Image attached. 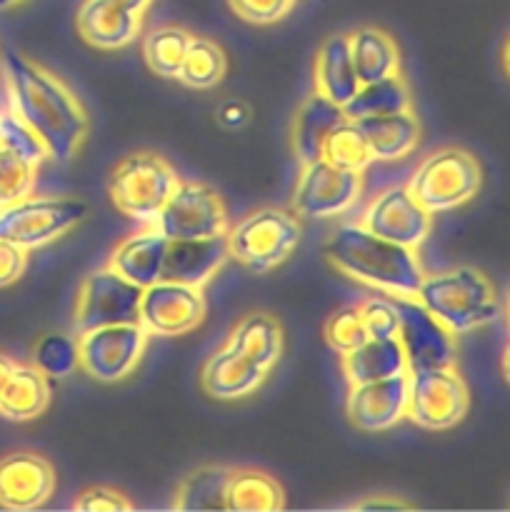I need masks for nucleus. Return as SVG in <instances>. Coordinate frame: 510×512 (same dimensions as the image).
<instances>
[{
	"mask_svg": "<svg viewBox=\"0 0 510 512\" xmlns=\"http://www.w3.org/2000/svg\"><path fill=\"white\" fill-rule=\"evenodd\" d=\"M5 78L13 110L43 140L58 163H68L88 135V115L68 85L35 60L5 53Z\"/></svg>",
	"mask_w": 510,
	"mask_h": 512,
	"instance_id": "f257e3e1",
	"label": "nucleus"
},
{
	"mask_svg": "<svg viewBox=\"0 0 510 512\" xmlns=\"http://www.w3.org/2000/svg\"><path fill=\"white\" fill-rule=\"evenodd\" d=\"M325 255L343 273L400 298H415L425 278L413 250L390 243L363 225L335 230L325 243Z\"/></svg>",
	"mask_w": 510,
	"mask_h": 512,
	"instance_id": "f03ea898",
	"label": "nucleus"
},
{
	"mask_svg": "<svg viewBox=\"0 0 510 512\" xmlns=\"http://www.w3.org/2000/svg\"><path fill=\"white\" fill-rule=\"evenodd\" d=\"M415 300L453 335L470 333L500 318L498 290L475 268H455L423 278Z\"/></svg>",
	"mask_w": 510,
	"mask_h": 512,
	"instance_id": "7ed1b4c3",
	"label": "nucleus"
},
{
	"mask_svg": "<svg viewBox=\"0 0 510 512\" xmlns=\"http://www.w3.org/2000/svg\"><path fill=\"white\" fill-rule=\"evenodd\" d=\"M228 255L253 273H268L300 243L298 215L283 208H263L228 228Z\"/></svg>",
	"mask_w": 510,
	"mask_h": 512,
	"instance_id": "20e7f679",
	"label": "nucleus"
},
{
	"mask_svg": "<svg viewBox=\"0 0 510 512\" xmlns=\"http://www.w3.org/2000/svg\"><path fill=\"white\" fill-rule=\"evenodd\" d=\"M178 173L168 160L155 153H133L120 160L110 175V200L123 215L133 220L158 218L160 208L178 185Z\"/></svg>",
	"mask_w": 510,
	"mask_h": 512,
	"instance_id": "39448f33",
	"label": "nucleus"
},
{
	"mask_svg": "<svg viewBox=\"0 0 510 512\" xmlns=\"http://www.w3.org/2000/svg\"><path fill=\"white\" fill-rule=\"evenodd\" d=\"M480 188V165L468 150L440 148L418 165L408 190L428 213H445L468 203Z\"/></svg>",
	"mask_w": 510,
	"mask_h": 512,
	"instance_id": "423d86ee",
	"label": "nucleus"
},
{
	"mask_svg": "<svg viewBox=\"0 0 510 512\" xmlns=\"http://www.w3.org/2000/svg\"><path fill=\"white\" fill-rule=\"evenodd\" d=\"M85 218V205L68 198H25L0 208V240L35 250L53 243Z\"/></svg>",
	"mask_w": 510,
	"mask_h": 512,
	"instance_id": "0eeeda50",
	"label": "nucleus"
},
{
	"mask_svg": "<svg viewBox=\"0 0 510 512\" xmlns=\"http://www.w3.org/2000/svg\"><path fill=\"white\" fill-rule=\"evenodd\" d=\"M468 388L453 368L408 373L405 418L425 430H450L468 413Z\"/></svg>",
	"mask_w": 510,
	"mask_h": 512,
	"instance_id": "6e6552de",
	"label": "nucleus"
},
{
	"mask_svg": "<svg viewBox=\"0 0 510 512\" xmlns=\"http://www.w3.org/2000/svg\"><path fill=\"white\" fill-rule=\"evenodd\" d=\"M78 365L100 383H118L133 373L148 345V330L140 323L103 325L85 330L75 340Z\"/></svg>",
	"mask_w": 510,
	"mask_h": 512,
	"instance_id": "1a4fd4ad",
	"label": "nucleus"
},
{
	"mask_svg": "<svg viewBox=\"0 0 510 512\" xmlns=\"http://www.w3.org/2000/svg\"><path fill=\"white\" fill-rule=\"evenodd\" d=\"M155 230L168 240H193L208 235L228 233V213L210 185L178 183L158 218L153 220Z\"/></svg>",
	"mask_w": 510,
	"mask_h": 512,
	"instance_id": "9d476101",
	"label": "nucleus"
},
{
	"mask_svg": "<svg viewBox=\"0 0 510 512\" xmlns=\"http://www.w3.org/2000/svg\"><path fill=\"white\" fill-rule=\"evenodd\" d=\"M143 288L125 280L113 268L95 270L83 280L75 300V335L103 325L138 323V308Z\"/></svg>",
	"mask_w": 510,
	"mask_h": 512,
	"instance_id": "9b49d317",
	"label": "nucleus"
},
{
	"mask_svg": "<svg viewBox=\"0 0 510 512\" xmlns=\"http://www.w3.org/2000/svg\"><path fill=\"white\" fill-rule=\"evenodd\" d=\"M390 298L398 308V340L403 345L408 373L430 368H453V333L415 298H400V295H390Z\"/></svg>",
	"mask_w": 510,
	"mask_h": 512,
	"instance_id": "f8f14e48",
	"label": "nucleus"
},
{
	"mask_svg": "<svg viewBox=\"0 0 510 512\" xmlns=\"http://www.w3.org/2000/svg\"><path fill=\"white\" fill-rule=\"evenodd\" d=\"M203 318L205 298L195 285L158 280L143 288L138 323L148 335H185L198 328Z\"/></svg>",
	"mask_w": 510,
	"mask_h": 512,
	"instance_id": "ddd939ff",
	"label": "nucleus"
},
{
	"mask_svg": "<svg viewBox=\"0 0 510 512\" xmlns=\"http://www.w3.org/2000/svg\"><path fill=\"white\" fill-rule=\"evenodd\" d=\"M360 190H363V173L340 170L320 158L303 165L293 195V208L295 213L308 218H330L348 210Z\"/></svg>",
	"mask_w": 510,
	"mask_h": 512,
	"instance_id": "4468645a",
	"label": "nucleus"
},
{
	"mask_svg": "<svg viewBox=\"0 0 510 512\" xmlns=\"http://www.w3.org/2000/svg\"><path fill=\"white\" fill-rule=\"evenodd\" d=\"M430 220L433 213H428L408 188H388L365 210L363 228L390 243L415 250L428 238Z\"/></svg>",
	"mask_w": 510,
	"mask_h": 512,
	"instance_id": "2eb2a0df",
	"label": "nucleus"
},
{
	"mask_svg": "<svg viewBox=\"0 0 510 512\" xmlns=\"http://www.w3.org/2000/svg\"><path fill=\"white\" fill-rule=\"evenodd\" d=\"M405 410H408V373L350 388L348 418L363 433L390 430L405 418Z\"/></svg>",
	"mask_w": 510,
	"mask_h": 512,
	"instance_id": "dca6fc26",
	"label": "nucleus"
},
{
	"mask_svg": "<svg viewBox=\"0 0 510 512\" xmlns=\"http://www.w3.org/2000/svg\"><path fill=\"white\" fill-rule=\"evenodd\" d=\"M55 493V470L35 453H10L0 458V508L35 510Z\"/></svg>",
	"mask_w": 510,
	"mask_h": 512,
	"instance_id": "f3484780",
	"label": "nucleus"
},
{
	"mask_svg": "<svg viewBox=\"0 0 510 512\" xmlns=\"http://www.w3.org/2000/svg\"><path fill=\"white\" fill-rule=\"evenodd\" d=\"M228 260V235H208L193 240H168L160 280L203 288Z\"/></svg>",
	"mask_w": 510,
	"mask_h": 512,
	"instance_id": "a211bd4d",
	"label": "nucleus"
},
{
	"mask_svg": "<svg viewBox=\"0 0 510 512\" xmlns=\"http://www.w3.org/2000/svg\"><path fill=\"white\" fill-rule=\"evenodd\" d=\"M140 18L143 15L123 8L113 0H85L78 10L75 25H78L80 38L88 45L100 50H115L125 48L138 38Z\"/></svg>",
	"mask_w": 510,
	"mask_h": 512,
	"instance_id": "6ab92c4d",
	"label": "nucleus"
},
{
	"mask_svg": "<svg viewBox=\"0 0 510 512\" xmlns=\"http://www.w3.org/2000/svg\"><path fill=\"white\" fill-rule=\"evenodd\" d=\"M265 380V370L250 363L240 353H235L230 345L220 348L208 358L200 373L205 393L218 400H238L260 388Z\"/></svg>",
	"mask_w": 510,
	"mask_h": 512,
	"instance_id": "aec40b11",
	"label": "nucleus"
},
{
	"mask_svg": "<svg viewBox=\"0 0 510 512\" xmlns=\"http://www.w3.org/2000/svg\"><path fill=\"white\" fill-rule=\"evenodd\" d=\"M168 250V238L158 230H143L138 235H130L128 240L113 250L110 268L123 275L125 280L135 283L138 288L158 283L163 258Z\"/></svg>",
	"mask_w": 510,
	"mask_h": 512,
	"instance_id": "412c9836",
	"label": "nucleus"
},
{
	"mask_svg": "<svg viewBox=\"0 0 510 512\" xmlns=\"http://www.w3.org/2000/svg\"><path fill=\"white\" fill-rule=\"evenodd\" d=\"M343 370L350 385H360L408 373V363L398 338H368L343 355Z\"/></svg>",
	"mask_w": 510,
	"mask_h": 512,
	"instance_id": "4be33fe9",
	"label": "nucleus"
},
{
	"mask_svg": "<svg viewBox=\"0 0 510 512\" xmlns=\"http://www.w3.org/2000/svg\"><path fill=\"white\" fill-rule=\"evenodd\" d=\"M358 88L360 83L353 60H350L348 35L328 38L323 48L318 50V58H315V93L343 108Z\"/></svg>",
	"mask_w": 510,
	"mask_h": 512,
	"instance_id": "5701e85b",
	"label": "nucleus"
},
{
	"mask_svg": "<svg viewBox=\"0 0 510 512\" xmlns=\"http://www.w3.org/2000/svg\"><path fill=\"white\" fill-rule=\"evenodd\" d=\"M355 123L368 140L373 158L378 160H398L413 153V148L418 145L420 125L410 110L373 115V118L355 120Z\"/></svg>",
	"mask_w": 510,
	"mask_h": 512,
	"instance_id": "b1692460",
	"label": "nucleus"
},
{
	"mask_svg": "<svg viewBox=\"0 0 510 512\" xmlns=\"http://www.w3.org/2000/svg\"><path fill=\"white\" fill-rule=\"evenodd\" d=\"M343 120L345 115L340 105L330 103L320 93L310 95L303 103V108L298 110L293 123V150L300 163L305 165L313 163V160H320L325 138Z\"/></svg>",
	"mask_w": 510,
	"mask_h": 512,
	"instance_id": "393cba45",
	"label": "nucleus"
},
{
	"mask_svg": "<svg viewBox=\"0 0 510 512\" xmlns=\"http://www.w3.org/2000/svg\"><path fill=\"white\" fill-rule=\"evenodd\" d=\"M50 405V378L35 365H15L0 390V415L8 420H33Z\"/></svg>",
	"mask_w": 510,
	"mask_h": 512,
	"instance_id": "a878e982",
	"label": "nucleus"
},
{
	"mask_svg": "<svg viewBox=\"0 0 510 512\" xmlns=\"http://www.w3.org/2000/svg\"><path fill=\"white\" fill-rule=\"evenodd\" d=\"M348 48L360 85L398 73V48H395L393 38L380 28H370V25L358 28L353 35H348Z\"/></svg>",
	"mask_w": 510,
	"mask_h": 512,
	"instance_id": "bb28decb",
	"label": "nucleus"
},
{
	"mask_svg": "<svg viewBox=\"0 0 510 512\" xmlns=\"http://www.w3.org/2000/svg\"><path fill=\"white\" fill-rule=\"evenodd\" d=\"M228 345L268 373L283 353V330L273 315L253 313L240 320L230 333Z\"/></svg>",
	"mask_w": 510,
	"mask_h": 512,
	"instance_id": "cd10ccee",
	"label": "nucleus"
},
{
	"mask_svg": "<svg viewBox=\"0 0 510 512\" xmlns=\"http://www.w3.org/2000/svg\"><path fill=\"white\" fill-rule=\"evenodd\" d=\"M285 508L283 488L263 470L233 468L225 488V510L275 512Z\"/></svg>",
	"mask_w": 510,
	"mask_h": 512,
	"instance_id": "c85d7f7f",
	"label": "nucleus"
},
{
	"mask_svg": "<svg viewBox=\"0 0 510 512\" xmlns=\"http://www.w3.org/2000/svg\"><path fill=\"white\" fill-rule=\"evenodd\" d=\"M400 110H410V93L398 73L383 80H373V83H363L355 90L353 98L343 105V115L348 120L400 113Z\"/></svg>",
	"mask_w": 510,
	"mask_h": 512,
	"instance_id": "c756f323",
	"label": "nucleus"
},
{
	"mask_svg": "<svg viewBox=\"0 0 510 512\" xmlns=\"http://www.w3.org/2000/svg\"><path fill=\"white\" fill-rule=\"evenodd\" d=\"M233 468L225 465H208L180 483L175 495V508L178 510H225V488Z\"/></svg>",
	"mask_w": 510,
	"mask_h": 512,
	"instance_id": "7c9ffc66",
	"label": "nucleus"
},
{
	"mask_svg": "<svg viewBox=\"0 0 510 512\" xmlns=\"http://www.w3.org/2000/svg\"><path fill=\"white\" fill-rule=\"evenodd\" d=\"M320 158H323L325 163L335 165V168L353 170V173H363V170L375 160L373 153H370L368 140L360 133L358 123L348 118L330 130L328 138H325L323 143Z\"/></svg>",
	"mask_w": 510,
	"mask_h": 512,
	"instance_id": "2f4dec72",
	"label": "nucleus"
},
{
	"mask_svg": "<svg viewBox=\"0 0 510 512\" xmlns=\"http://www.w3.org/2000/svg\"><path fill=\"white\" fill-rule=\"evenodd\" d=\"M190 40H193V35L180 25H160V28L150 30L143 43L145 63L153 73L163 75V78H178L180 63H183Z\"/></svg>",
	"mask_w": 510,
	"mask_h": 512,
	"instance_id": "473e14b6",
	"label": "nucleus"
},
{
	"mask_svg": "<svg viewBox=\"0 0 510 512\" xmlns=\"http://www.w3.org/2000/svg\"><path fill=\"white\" fill-rule=\"evenodd\" d=\"M225 68H228V60L218 43L208 38H193L185 50L183 63H180L178 78L188 88H215L223 80Z\"/></svg>",
	"mask_w": 510,
	"mask_h": 512,
	"instance_id": "72a5a7b5",
	"label": "nucleus"
},
{
	"mask_svg": "<svg viewBox=\"0 0 510 512\" xmlns=\"http://www.w3.org/2000/svg\"><path fill=\"white\" fill-rule=\"evenodd\" d=\"M35 368L53 380L68 378L78 368V345H75V340L60 333L40 338V343L35 345Z\"/></svg>",
	"mask_w": 510,
	"mask_h": 512,
	"instance_id": "f704fd0d",
	"label": "nucleus"
},
{
	"mask_svg": "<svg viewBox=\"0 0 510 512\" xmlns=\"http://www.w3.org/2000/svg\"><path fill=\"white\" fill-rule=\"evenodd\" d=\"M38 165L0 145V208L33 193Z\"/></svg>",
	"mask_w": 510,
	"mask_h": 512,
	"instance_id": "c9c22d12",
	"label": "nucleus"
},
{
	"mask_svg": "<svg viewBox=\"0 0 510 512\" xmlns=\"http://www.w3.org/2000/svg\"><path fill=\"white\" fill-rule=\"evenodd\" d=\"M0 145L35 165L48 158L43 140L30 130V125L15 110H0Z\"/></svg>",
	"mask_w": 510,
	"mask_h": 512,
	"instance_id": "e433bc0d",
	"label": "nucleus"
},
{
	"mask_svg": "<svg viewBox=\"0 0 510 512\" xmlns=\"http://www.w3.org/2000/svg\"><path fill=\"white\" fill-rule=\"evenodd\" d=\"M358 315L368 338H398V308L393 298L370 295L358 305Z\"/></svg>",
	"mask_w": 510,
	"mask_h": 512,
	"instance_id": "4c0bfd02",
	"label": "nucleus"
},
{
	"mask_svg": "<svg viewBox=\"0 0 510 512\" xmlns=\"http://www.w3.org/2000/svg\"><path fill=\"white\" fill-rule=\"evenodd\" d=\"M365 340H368V333H365L363 323H360L358 308H343L325 325V343L338 355L350 353V350L358 348Z\"/></svg>",
	"mask_w": 510,
	"mask_h": 512,
	"instance_id": "58836bf2",
	"label": "nucleus"
},
{
	"mask_svg": "<svg viewBox=\"0 0 510 512\" xmlns=\"http://www.w3.org/2000/svg\"><path fill=\"white\" fill-rule=\"evenodd\" d=\"M295 0H228L235 15L255 25H270L290 13Z\"/></svg>",
	"mask_w": 510,
	"mask_h": 512,
	"instance_id": "ea45409f",
	"label": "nucleus"
},
{
	"mask_svg": "<svg viewBox=\"0 0 510 512\" xmlns=\"http://www.w3.org/2000/svg\"><path fill=\"white\" fill-rule=\"evenodd\" d=\"M75 510L83 512H115V510H130V500L125 498L120 490L105 488V485H93V488L83 490L78 500L73 503Z\"/></svg>",
	"mask_w": 510,
	"mask_h": 512,
	"instance_id": "a19ab883",
	"label": "nucleus"
},
{
	"mask_svg": "<svg viewBox=\"0 0 510 512\" xmlns=\"http://www.w3.org/2000/svg\"><path fill=\"white\" fill-rule=\"evenodd\" d=\"M28 268V250L0 240V288L13 285Z\"/></svg>",
	"mask_w": 510,
	"mask_h": 512,
	"instance_id": "79ce46f5",
	"label": "nucleus"
},
{
	"mask_svg": "<svg viewBox=\"0 0 510 512\" xmlns=\"http://www.w3.org/2000/svg\"><path fill=\"white\" fill-rule=\"evenodd\" d=\"M15 360H10L8 355H3L0 353V390L5 388V383H8V378H10V373H13L15 370Z\"/></svg>",
	"mask_w": 510,
	"mask_h": 512,
	"instance_id": "37998d69",
	"label": "nucleus"
},
{
	"mask_svg": "<svg viewBox=\"0 0 510 512\" xmlns=\"http://www.w3.org/2000/svg\"><path fill=\"white\" fill-rule=\"evenodd\" d=\"M113 3L123 5V8H128V10H133V13L143 15L145 10H148V5L153 3V0H113Z\"/></svg>",
	"mask_w": 510,
	"mask_h": 512,
	"instance_id": "c03bdc74",
	"label": "nucleus"
},
{
	"mask_svg": "<svg viewBox=\"0 0 510 512\" xmlns=\"http://www.w3.org/2000/svg\"><path fill=\"white\" fill-rule=\"evenodd\" d=\"M18 3H23V0H0V10L13 8V5H18Z\"/></svg>",
	"mask_w": 510,
	"mask_h": 512,
	"instance_id": "a18cd8bd",
	"label": "nucleus"
}]
</instances>
